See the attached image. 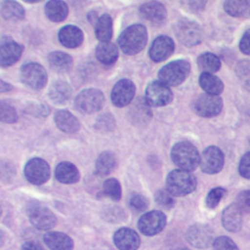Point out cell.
<instances>
[{"label":"cell","instance_id":"27","mask_svg":"<svg viewBox=\"0 0 250 250\" xmlns=\"http://www.w3.org/2000/svg\"><path fill=\"white\" fill-rule=\"evenodd\" d=\"M225 11L233 18L248 19L250 18V1L249 0H225Z\"/></svg>","mask_w":250,"mask_h":250},{"label":"cell","instance_id":"17","mask_svg":"<svg viewBox=\"0 0 250 250\" xmlns=\"http://www.w3.org/2000/svg\"><path fill=\"white\" fill-rule=\"evenodd\" d=\"M141 16L152 25L158 26L165 22L167 11L163 4L157 1H149L140 7Z\"/></svg>","mask_w":250,"mask_h":250},{"label":"cell","instance_id":"1","mask_svg":"<svg viewBox=\"0 0 250 250\" xmlns=\"http://www.w3.org/2000/svg\"><path fill=\"white\" fill-rule=\"evenodd\" d=\"M146 41V28L143 24H133L120 34L118 45L126 55H136L144 49Z\"/></svg>","mask_w":250,"mask_h":250},{"label":"cell","instance_id":"52","mask_svg":"<svg viewBox=\"0 0 250 250\" xmlns=\"http://www.w3.org/2000/svg\"><path fill=\"white\" fill-rule=\"evenodd\" d=\"M26 3H38V2H42L43 0H23Z\"/></svg>","mask_w":250,"mask_h":250},{"label":"cell","instance_id":"47","mask_svg":"<svg viewBox=\"0 0 250 250\" xmlns=\"http://www.w3.org/2000/svg\"><path fill=\"white\" fill-rule=\"evenodd\" d=\"M238 172L241 177L250 179V151L246 152L241 157L238 164Z\"/></svg>","mask_w":250,"mask_h":250},{"label":"cell","instance_id":"36","mask_svg":"<svg viewBox=\"0 0 250 250\" xmlns=\"http://www.w3.org/2000/svg\"><path fill=\"white\" fill-rule=\"evenodd\" d=\"M235 73L241 86L250 92V61H240L235 66Z\"/></svg>","mask_w":250,"mask_h":250},{"label":"cell","instance_id":"33","mask_svg":"<svg viewBox=\"0 0 250 250\" xmlns=\"http://www.w3.org/2000/svg\"><path fill=\"white\" fill-rule=\"evenodd\" d=\"M116 166V159L112 152L110 151H104L102 152L97 161L95 166V172L98 176L104 177L110 174Z\"/></svg>","mask_w":250,"mask_h":250},{"label":"cell","instance_id":"35","mask_svg":"<svg viewBox=\"0 0 250 250\" xmlns=\"http://www.w3.org/2000/svg\"><path fill=\"white\" fill-rule=\"evenodd\" d=\"M197 64L202 72L214 73L220 69L221 61L212 53H203L198 57Z\"/></svg>","mask_w":250,"mask_h":250},{"label":"cell","instance_id":"44","mask_svg":"<svg viewBox=\"0 0 250 250\" xmlns=\"http://www.w3.org/2000/svg\"><path fill=\"white\" fill-rule=\"evenodd\" d=\"M214 250H239L236 244L228 236H219L213 243Z\"/></svg>","mask_w":250,"mask_h":250},{"label":"cell","instance_id":"41","mask_svg":"<svg viewBox=\"0 0 250 250\" xmlns=\"http://www.w3.org/2000/svg\"><path fill=\"white\" fill-rule=\"evenodd\" d=\"M95 127L97 130H99L101 132H104V133L111 132L115 127V121H114L113 116L111 114L101 115L97 119V121L95 123Z\"/></svg>","mask_w":250,"mask_h":250},{"label":"cell","instance_id":"34","mask_svg":"<svg viewBox=\"0 0 250 250\" xmlns=\"http://www.w3.org/2000/svg\"><path fill=\"white\" fill-rule=\"evenodd\" d=\"M199 85L207 93L219 96L224 90V84L221 79L212 73L202 72L199 77Z\"/></svg>","mask_w":250,"mask_h":250},{"label":"cell","instance_id":"37","mask_svg":"<svg viewBox=\"0 0 250 250\" xmlns=\"http://www.w3.org/2000/svg\"><path fill=\"white\" fill-rule=\"evenodd\" d=\"M102 193L114 201L119 200L121 198V186L119 182L114 178L105 180L103 184Z\"/></svg>","mask_w":250,"mask_h":250},{"label":"cell","instance_id":"20","mask_svg":"<svg viewBox=\"0 0 250 250\" xmlns=\"http://www.w3.org/2000/svg\"><path fill=\"white\" fill-rule=\"evenodd\" d=\"M22 50V46L11 39L5 42L2 40L0 47V65L2 67L13 65L21 58Z\"/></svg>","mask_w":250,"mask_h":250},{"label":"cell","instance_id":"18","mask_svg":"<svg viewBox=\"0 0 250 250\" xmlns=\"http://www.w3.org/2000/svg\"><path fill=\"white\" fill-rule=\"evenodd\" d=\"M152 113L150 104L146 102V98H138L129 107V117L133 124L136 126L146 125L151 119Z\"/></svg>","mask_w":250,"mask_h":250},{"label":"cell","instance_id":"16","mask_svg":"<svg viewBox=\"0 0 250 250\" xmlns=\"http://www.w3.org/2000/svg\"><path fill=\"white\" fill-rule=\"evenodd\" d=\"M175 44L169 36L161 35L153 40L150 45L148 55L155 62H160L167 60L174 52Z\"/></svg>","mask_w":250,"mask_h":250},{"label":"cell","instance_id":"39","mask_svg":"<svg viewBox=\"0 0 250 250\" xmlns=\"http://www.w3.org/2000/svg\"><path fill=\"white\" fill-rule=\"evenodd\" d=\"M227 194V190L224 188L218 187V188H214L213 189H211L209 191V193L207 194L206 197V206L210 209H214L216 208L220 201L225 197V195Z\"/></svg>","mask_w":250,"mask_h":250},{"label":"cell","instance_id":"51","mask_svg":"<svg viewBox=\"0 0 250 250\" xmlns=\"http://www.w3.org/2000/svg\"><path fill=\"white\" fill-rule=\"evenodd\" d=\"M12 85L11 84H8L6 82H4L3 80L0 81V92H6V91H10L12 90Z\"/></svg>","mask_w":250,"mask_h":250},{"label":"cell","instance_id":"7","mask_svg":"<svg viewBox=\"0 0 250 250\" xmlns=\"http://www.w3.org/2000/svg\"><path fill=\"white\" fill-rule=\"evenodd\" d=\"M187 239L193 247L205 249L213 245L215 232L209 225L197 223L188 228L187 231Z\"/></svg>","mask_w":250,"mask_h":250},{"label":"cell","instance_id":"32","mask_svg":"<svg viewBox=\"0 0 250 250\" xmlns=\"http://www.w3.org/2000/svg\"><path fill=\"white\" fill-rule=\"evenodd\" d=\"M112 31V20L109 15L104 14L98 18L95 23V33L101 42H109Z\"/></svg>","mask_w":250,"mask_h":250},{"label":"cell","instance_id":"11","mask_svg":"<svg viewBox=\"0 0 250 250\" xmlns=\"http://www.w3.org/2000/svg\"><path fill=\"white\" fill-rule=\"evenodd\" d=\"M146 100L152 106H164L173 100V94L169 86L158 81L150 82L146 89Z\"/></svg>","mask_w":250,"mask_h":250},{"label":"cell","instance_id":"10","mask_svg":"<svg viewBox=\"0 0 250 250\" xmlns=\"http://www.w3.org/2000/svg\"><path fill=\"white\" fill-rule=\"evenodd\" d=\"M25 179L33 185H43L50 178L49 164L42 158L34 157L27 161L24 170Z\"/></svg>","mask_w":250,"mask_h":250},{"label":"cell","instance_id":"42","mask_svg":"<svg viewBox=\"0 0 250 250\" xmlns=\"http://www.w3.org/2000/svg\"><path fill=\"white\" fill-rule=\"evenodd\" d=\"M173 196L174 195H172L167 189H161L155 193L154 199H155V202L162 208L170 209L175 204V200Z\"/></svg>","mask_w":250,"mask_h":250},{"label":"cell","instance_id":"22","mask_svg":"<svg viewBox=\"0 0 250 250\" xmlns=\"http://www.w3.org/2000/svg\"><path fill=\"white\" fill-rule=\"evenodd\" d=\"M83 32L75 25H65L59 32V40L61 44L66 48L79 47L83 42Z\"/></svg>","mask_w":250,"mask_h":250},{"label":"cell","instance_id":"8","mask_svg":"<svg viewBox=\"0 0 250 250\" xmlns=\"http://www.w3.org/2000/svg\"><path fill=\"white\" fill-rule=\"evenodd\" d=\"M21 82L27 87L34 90H39L46 85L48 75L45 68L41 64L36 62H28L21 69Z\"/></svg>","mask_w":250,"mask_h":250},{"label":"cell","instance_id":"45","mask_svg":"<svg viewBox=\"0 0 250 250\" xmlns=\"http://www.w3.org/2000/svg\"><path fill=\"white\" fill-rule=\"evenodd\" d=\"M235 203L242 213L250 214V189L239 192L236 196Z\"/></svg>","mask_w":250,"mask_h":250},{"label":"cell","instance_id":"30","mask_svg":"<svg viewBox=\"0 0 250 250\" xmlns=\"http://www.w3.org/2000/svg\"><path fill=\"white\" fill-rule=\"evenodd\" d=\"M96 57L104 64H112L118 58L117 47L110 42H101L97 46Z\"/></svg>","mask_w":250,"mask_h":250},{"label":"cell","instance_id":"25","mask_svg":"<svg viewBox=\"0 0 250 250\" xmlns=\"http://www.w3.org/2000/svg\"><path fill=\"white\" fill-rule=\"evenodd\" d=\"M56 179L62 184H74L79 181L80 174L77 167L70 162H61L55 170Z\"/></svg>","mask_w":250,"mask_h":250},{"label":"cell","instance_id":"26","mask_svg":"<svg viewBox=\"0 0 250 250\" xmlns=\"http://www.w3.org/2000/svg\"><path fill=\"white\" fill-rule=\"evenodd\" d=\"M72 90L64 81H57L49 89V98L57 104H64L71 98Z\"/></svg>","mask_w":250,"mask_h":250},{"label":"cell","instance_id":"38","mask_svg":"<svg viewBox=\"0 0 250 250\" xmlns=\"http://www.w3.org/2000/svg\"><path fill=\"white\" fill-rule=\"evenodd\" d=\"M103 218L110 223H119L126 219V213L118 206H107L103 210Z\"/></svg>","mask_w":250,"mask_h":250},{"label":"cell","instance_id":"53","mask_svg":"<svg viewBox=\"0 0 250 250\" xmlns=\"http://www.w3.org/2000/svg\"><path fill=\"white\" fill-rule=\"evenodd\" d=\"M176 250H189V249H188V248H186V247H183V248H178V249H176Z\"/></svg>","mask_w":250,"mask_h":250},{"label":"cell","instance_id":"24","mask_svg":"<svg viewBox=\"0 0 250 250\" xmlns=\"http://www.w3.org/2000/svg\"><path fill=\"white\" fill-rule=\"evenodd\" d=\"M45 244L51 250H72L73 240L65 233L60 231L47 232L44 237Z\"/></svg>","mask_w":250,"mask_h":250},{"label":"cell","instance_id":"40","mask_svg":"<svg viewBox=\"0 0 250 250\" xmlns=\"http://www.w3.org/2000/svg\"><path fill=\"white\" fill-rule=\"evenodd\" d=\"M0 119L6 123H14L18 120L16 109L5 102L0 103Z\"/></svg>","mask_w":250,"mask_h":250},{"label":"cell","instance_id":"15","mask_svg":"<svg viewBox=\"0 0 250 250\" xmlns=\"http://www.w3.org/2000/svg\"><path fill=\"white\" fill-rule=\"evenodd\" d=\"M136 88L134 83L129 79L119 80L111 91V102L115 106L123 107L132 103Z\"/></svg>","mask_w":250,"mask_h":250},{"label":"cell","instance_id":"31","mask_svg":"<svg viewBox=\"0 0 250 250\" xmlns=\"http://www.w3.org/2000/svg\"><path fill=\"white\" fill-rule=\"evenodd\" d=\"M48 62L52 69L62 73L70 70L72 66V59L66 53L56 51L48 56Z\"/></svg>","mask_w":250,"mask_h":250},{"label":"cell","instance_id":"21","mask_svg":"<svg viewBox=\"0 0 250 250\" xmlns=\"http://www.w3.org/2000/svg\"><path fill=\"white\" fill-rule=\"evenodd\" d=\"M242 211L236 205L232 203L225 208L222 214V224L223 227L231 232H236L240 230L242 227Z\"/></svg>","mask_w":250,"mask_h":250},{"label":"cell","instance_id":"14","mask_svg":"<svg viewBox=\"0 0 250 250\" xmlns=\"http://www.w3.org/2000/svg\"><path fill=\"white\" fill-rule=\"evenodd\" d=\"M29 221L33 227L41 230L53 229L57 224L55 214L47 207L42 205H34L28 210Z\"/></svg>","mask_w":250,"mask_h":250},{"label":"cell","instance_id":"46","mask_svg":"<svg viewBox=\"0 0 250 250\" xmlns=\"http://www.w3.org/2000/svg\"><path fill=\"white\" fill-rule=\"evenodd\" d=\"M207 0H181L182 7L190 13H197L204 9Z\"/></svg>","mask_w":250,"mask_h":250},{"label":"cell","instance_id":"2","mask_svg":"<svg viewBox=\"0 0 250 250\" xmlns=\"http://www.w3.org/2000/svg\"><path fill=\"white\" fill-rule=\"evenodd\" d=\"M173 163L182 170L192 171L200 163V155L197 148L189 142H180L171 149Z\"/></svg>","mask_w":250,"mask_h":250},{"label":"cell","instance_id":"28","mask_svg":"<svg viewBox=\"0 0 250 250\" xmlns=\"http://www.w3.org/2000/svg\"><path fill=\"white\" fill-rule=\"evenodd\" d=\"M0 13L3 19L11 21H19L24 18V10L21 4L14 0H4L0 5Z\"/></svg>","mask_w":250,"mask_h":250},{"label":"cell","instance_id":"29","mask_svg":"<svg viewBox=\"0 0 250 250\" xmlns=\"http://www.w3.org/2000/svg\"><path fill=\"white\" fill-rule=\"evenodd\" d=\"M46 16L55 22L62 21L68 15V7L62 0H50L45 6Z\"/></svg>","mask_w":250,"mask_h":250},{"label":"cell","instance_id":"50","mask_svg":"<svg viewBox=\"0 0 250 250\" xmlns=\"http://www.w3.org/2000/svg\"><path fill=\"white\" fill-rule=\"evenodd\" d=\"M22 250H45L41 244H39L38 242L36 241H33V240H30V241H26L22 244V247H21Z\"/></svg>","mask_w":250,"mask_h":250},{"label":"cell","instance_id":"9","mask_svg":"<svg viewBox=\"0 0 250 250\" xmlns=\"http://www.w3.org/2000/svg\"><path fill=\"white\" fill-rule=\"evenodd\" d=\"M194 111L201 117L210 118L218 115L223 108V101L217 95L202 94L193 103Z\"/></svg>","mask_w":250,"mask_h":250},{"label":"cell","instance_id":"48","mask_svg":"<svg viewBox=\"0 0 250 250\" xmlns=\"http://www.w3.org/2000/svg\"><path fill=\"white\" fill-rule=\"evenodd\" d=\"M239 49L245 55H250V29L246 30L239 42Z\"/></svg>","mask_w":250,"mask_h":250},{"label":"cell","instance_id":"5","mask_svg":"<svg viewBox=\"0 0 250 250\" xmlns=\"http://www.w3.org/2000/svg\"><path fill=\"white\" fill-rule=\"evenodd\" d=\"M173 29L176 37L186 46H195L203 40V30L193 21L181 19L175 22Z\"/></svg>","mask_w":250,"mask_h":250},{"label":"cell","instance_id":"3","mask_svg":"<svg viewBox=\"0 0 250 250\" xmlns=\"http://www.w3.org/2000/svg\"><path fill=\"white\" fill-rule=\"evenodd\" d=\"M196 178L189 171L173 170L166 179V189L174 196H185L196 188Z\"/></svg>","mask_w":250,"mask_h":250},{"label":"cell","instance_id":"12","mask_svg":"<svg viewBox=\"0 0 250 250\" xmlns=\"http://www.w3.org/2000/svg\"><path fill=\"white\" fill-rule=\"evenodd\" d=\"M166 225V216L161 211H149L141 216L138 222L140 231L147 236L159 233Z\"/></svg>","mask_w":250,"mask_h":250},{"label":"cell","instance_id":"43","mask_svg":"<svg viewBox=\"0 0 250 250\" xmlns=\"http://www.w3.org/2000/svg\"><path fill=\"white\" fill-rule=\"evenodd\" d=\"M130 208L135 212H143L148 208V200L142 194H133L129 201Z\"/></svg>","mask_w":250,"mask_h":250},{"label":"cell","instance_id":"19","mask_svg":"<svg viewBox=\"0 0 250 250\" xmlns=\"http://www.w3.org/2000/svg\"><path fill=\"white\" fill-rule=\"evenodd\" d=\"M113 242L119 250H137L141 240L135 230L128 228H122L115 231Z\"/></svg>","mask_w":250,"mask_h":250},{"label":"cell","instance_id":"6","mask_svg":"<svg viewBox=\"0 0 250 250\" xmlns=\"http://www.w3.org/2000/svg\"><path fill=\"white\" fill-rule=\"evenodd\" d=\"M104 104V94L97 89H86L81 91L75 98V107L78 111L92 114L99 111Z\"/></svg>","mask_w":250,"mask_h":250},{"label":"cell","instance_id":"23","mask_svg":"<svg viewBox=\"0 0 250 250\" xmlns=\"http://www.w3.org/2000/svg\"><path fill=\"white\" fill-rule=\"evenodd\" d=\"M54 121L57 127L67 134H74L79 131L80 123L77 118L67 110L62 109L55 113Z\"/></svg>","mask_w":250,"mask_h":250},{"label":"cell","instance_id":"13","mask_svg":"<svg viewBox=\"0 0 250 250\" xmlns=\"http://www.w3.org/2000/svg\"><path fill=\"white\" fill-rule=\"evenodd\" d=\"M223 151L215 146L206 147L200 155V168L206 174H217L224 166Z\"/></svg>","mask_w":250,"mask_h":250},{"label":"cell","instance_id":"4","mask_svg":"<svg viewBox=\"0 0 250 250\" xmlns=\"http://www.w3.org/2000/svg\"><path fill=\"white\" fill-rule=\"evenodd\" d=\"M189 72V62L186 60H178L165 64L159 70L158 78L168 86H178L188 78Z\"/></svg>","mask_w":250,"mask_h":250},{"label":"cell","instance_id":"49","mask_svg":"<svg viewBox=\"0 0 250 250\" xmlns=\"http://www.w3.org/2000/svg\"><path fill=\"white\" fill-rule=\"evenodd\" d=\"M28 111L36 116H45L49 113V107L45 106L44 104H32L29 107Z\"/></svg>","mask_w":250,"mask_h":250}]
</instances>
